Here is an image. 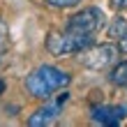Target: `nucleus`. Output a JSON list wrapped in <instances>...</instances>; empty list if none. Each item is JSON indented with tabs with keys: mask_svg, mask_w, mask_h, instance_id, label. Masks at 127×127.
I'll return each mask as SVG.
<instances>
[{
	"mask_svg": "<svg viewBox=\"0 0 127 127\" xmlns=\"http://www.w3.org/2000/svg\"><path fill=\"white\" fill-rule=\"evenodd\" d=\"M125 32H127V19L116 16L113 21H111V26H109V37L111 39H120Z\"/></svg>",
	"mask_w": 127,
	"mask_h": 127,
	"instance_id": "obj_8",
	"label": "nucleus"
},
{
	"mask_svg": "<svg viewBox=\"0 0 127 127\" xmlns=\"http://www.w3.org/2000/svg\"><path fill=\"white\" fill-rule=\"evenodd\" d=\"M93 46V35H81L74 30L65 32H49L46 49L51 56H67V53H81Z\"/></svg>",
	"mask_w": 127,
	"mask_h": 127,
	"instance_id": "obj_2",
	"label": "nucleus"
},
{
	"mask_svg": "<svg viewBox=\"0 0 127 127\" xmlns=\"http://www.w3.org/2000/svg\"><path fill=\"white\" fill-rule=\"evenodd\" d=\"M0 90H5V83H2V81H0Z\"/></svg>",
	"mask_w": 127,
	"mask_h": 127,
	"instance_id": "obj_12",
	"label": "nucleus"
},
{
	"mask_svg": "<svg viewBox=\"0 0 127 127\" xmlns=\"http://www.w3.org/2000/svg\"><path fill=\"white\" fill-rule=\"evenodd\" d=\"M67 99H69V93H60L58 99L44 104L42 109H37L35 113L28 118V125H30V127H46V125H51V123H56L58 116H60V111H63V104H65Z\"/></svg>",
	"mask_w": 127,
	"mask_h": 127,
	"instance_id": "obj_5",
	"label": "nucleus"
},
{
	"mask_svg": "<svg viewBox=\"0 0 127 127\" xmlns=\"http://www.w3.org/2000/svg\"><path fill=\"white\" fill-rule=\"evenodd\" d=\"M104 23V12L99 7H86L67 19V30L81 32V35H95Z\"/></svg>",
	"mask_w": 127,
	"mask_h": 127,
	"instance_id": "obj_3",
	"label": "nucleus"
},
{
	"mask_svg": "<svg viewBox=\"0 0 127 127\" xmlns=\"http://www.w3.org/2000/svg\"><path fill=\"white\" fill-rule=\"evenodd\" d=\"M46 5L51 7H74V5H79L81 0H44Z\"/></svg>",
	"mask_w": 127,
	"mask_h": 127,
	"instance_id": "obj_9",
	"label": "nucleus"
},
{
	"mask_svg": "<svg viewBox=\"0 0 127 127\" xmlns=\"http://www.w3.org/2000/svg\"><path fill=\"white\" fill-rule=\"evenodd\" d=\"M69 81H72V76L67 72L58 69V67H53V65H42V67H37L35 72L28 74L26 88H28V93H30L32 97H37V99H49L51 93L65 88Z\"/></svg>",
	"mask_w": 127,
	"mask_h": 127,
	"instance_id": "obj_1",
	"label": "nucleus"
},
{
	"mask_svg": "<svg viewBox=\"0 0 127 127\" xmlns=\"http://www.w3.org/2000/svg\"><path fill=\"white\" fill-rule=\"evenodd\" d=\"M118 46L113 44H102V46H93L90 51H81V63L86 67H90V69H104V67H109L111 63L118 58Z\"/></svg>",
	"mask_w": 127,
	"mask_h": 127,
	"instance_id": "obj_4",
	"label": "nucleus"
},
{
	"mask_svg": "<svg viewBox=\"0 0 127 127\" xmlns=\"http://www.w3.org/2000/svg\"><path fill=\"white\" fill-rule=\"evenodd\" d=\"M109 81L113 86H127V60H123V63H118L113 69H111V74H109Z\"/></svg>",
	"mask_w": 127,
	"mask_h": 127,
	"instance_id": "obj_7",
	"label": "nucleus"
},
{
	"mask_svg": "<svg viewBox=\"0 0 127 127\" xmlns=\"http://www.w3.org/2000/svg\"><path fill=\"white\" fill-rule=\"evenodd\" d=\"M111 7H116V9H127V0H109Z\"/></svg>",
	"mask_w": 127,
	"mask_h": 127,
	"instance_id": "obj_10",
	"label": "nucleus"
},
{
	"mask_svg": "<svg viewBox=\"0 0 127 127\" xmlns=\"http://www.w3.org/2000/svg\"><path fill=\"white\" fill-rule=\"evenodd\" d=\"M118 51H123V53H127V32L120 37V46H118Z\"/></svg>",
	"mask_w": 127,
	"mask_h": 127,
	"instance_id": "obj_11",
	"label": "nucleus"
},
{
	"mask_svg": "<svg viewBox=\"0 0 127 127\" xmlns=\"http://www.w3.org/2000/svg\"><path fill=\"white\" fill-rule=\"evenodd\" d=\"M90 118L97 125L113 127V125H120L127 118V106H120V104H118V106H95Z\"/></svg>",
	"mask_w": 127,
	"mask_h": 127,
	"instance_id": "obj_6",
	"label": "nucleus"
}]
</instances>
